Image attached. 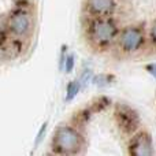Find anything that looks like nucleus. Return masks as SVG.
I'll return each instance as SVG.
<instances>
[{"instance_id": "nucleus-7", "label": "nucleus", "mask_w": 156, "mask_h": 156, "mask_svg": "<svg viewBox=\"0 0 156 156\" xmlns=\"http://www.w3.org/2000/svg\"><path fill=\"white\" fill-rule=\"evenodd\" d=\"M129 155L132 156H149L154 155V141L148 132L137 130L129 138Z\"/></svg>"}, {"instance_id": "nucleus-6", "label": "nucleus", "mask_w": 156, "mask_h": 156, "mask_svg": "<svg viewBox=\"0 0 156 156\" xmlns=\"http://www.w3.org/2000/svg\"><path fill=\"white\" fill-rule=\"evenodd\" d=\"M118 0H83L82 14L83 18H100L111 16L115 14Z\"/></svg>"}, {"instance_id": "nucleus-3", "label": "nucleus", "mask_w": 156, "mask_h": 156, "mask_svg": "<svg viewBox=\"0 0 156 156\" xmlns=\"http://www.w3.org/2000/svg\"><path fill=\"white\" fill-rule=\"evenodd\" d=\"M147 47V29L141 23H132L119 29L114 51L121 58H132Z\"/></svg>"}, {"instance_id": "nucleus-9", "label": "nucleus", "mask_w": 156, "mask_h": 156, "mask_svg": "<svg viewBox=\"0 0 156 156\" xmlns=\"http://www.w3.org/2000/svg\"><path fill=\"white\" fill-rule=\"evenodd\" d=\"M147 45L156 49V19L152 21L149 29L147 30Z\"/></svg>"}, {"instance_id": "nucleus-12", "label": "nucleus", "mask_w": 156, "mask_h": 156, "mask_svg": "<svg viewBox=\"0 0 156 156\" xmlns=\"http://www.w3.org/2000/svg\"><path fill=\"white\" fill-rule=\"evenodd\" d=\"M147 71H149V73H151L152 76L156 78V63H152V65L147 66Z\"/></svg>"}, {"instance_id": "nucleus-2", "label": "nucleus", "mask_w": 156, "mask_h": 156, "mask_svg": "<svg viewBox=\"0 0 156 156\" xmlns=\"http://www.w3.org/2000/svg\"><path fill=\"white\" fill-rule=\"evenodd\" d=\"M85 147V137L77 125H60L52 134L51 149L56 155H80Z\"/></svg>"}, {"instance_id": "nucleus-5", "label": "nucleus", "mask_w": 156, "mask_h": 156, "mask_svg": "<svg viewBox=\"0 0 156 156\" xmlns=\"http://www.w3.org/2000/svg\"><path fill=\"white\" fill-rule=\"evenodd\" d=\"M114 119L116 122V126L121 130L123 134L126 136H132L134 132H137L140 127V118L138 114L133 110L130 105L127 104H121L116 105L115 108V114H114Z\"/></svg>"}, {"instance_id": "nucleus-4", "label": "nucleus", "mask_w": 156, "mask_h": 156, "mask_svg": "<svg viewBox=\"0 0 156 156\" xmlns=\"http://www.w3.org/2000/svg\"><path fill=\"white\" fill-rule=\"evenodd\" d=\"M36 29V16L29 7L15 5L5 19V32L16 41H26Z\"/></svg>"}, {"instance_id": "nucleus-10", "label": "nucleus", "mask_w": 156, "mask_h": 156, "mask_svg": "<svg viewBox=\"0 0 156 156\" xmlns=\"http://www.w3.org/2000/svg\"><path fill=\"white\" fill-rule=\"evenodd\" d=\"M74 65H76V56H74V54H67L66 55L65 63H63V70L66 73H71L74 69Z\"/></svg>"}, {"instance_id": "nucleus-1", "label": "nucleus", "mask_w": 156, "mask_h": 156, "mask_svg": "<svg viewBox=\"0 0 156 156\" xmlns=\"http://www.w3.org/2000/svg\"><path fill=\"white\" fill-rule=\"evenodd\" d=\"M118 21L111 16H100V18H85L83 25V38L92 51L97 54H104L111 51L115 45L116 37L119 33Z\"/></svg>"}, {"instance_id": "nucleus-11", "label": "nucleus", "mask_w": 156, "mask_h": 156, "mask_svg": "<svg viewBox=\"0 0 156 156\" xmlns=\"http://www.w3.org/2000/svg\"><path fill=\"white\" fill-rule=\"evenodd\" d=\"M45 130H47V123H44L43 126H41L40 132L37 133V138H36V144H37V143H41V140H43V138H44V133H45Z\"/></svg>"}, {"instance_id": "nucleus-8", "label": "nucleus", "mask_w": 156, "mask_h": 156, "mask_svg": "<svg viewBox=\"0 0 156 156\" xmlns=\"http://www.w3.org/2000/svg\"><path fill=\"white\" fill-rule=\"evenodd\" d=\"M82 89V85H81L80 80H74V81H70L66 86V103H70L71 100H74L77 97V94L81 92Z\"/></svg>"}]
</instances>
